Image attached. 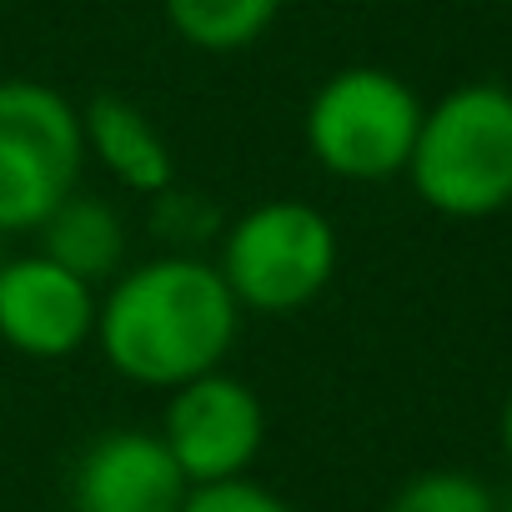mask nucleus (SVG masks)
<instances>
[{"label": "nucleus", "mask_w": 512, "mask_h": 512, "mask_svg": "<svg viewBox=\"0 0 512 512\" xmlns=\"http://www.w3.org/2000/svg\"><path fill=\"white\" fill-rule=\"evenodd\" d=\"M337 226L302 196L246 206L216 236V272L241 312L287 317L312 307L337 277Z\"/></svg>", "instance_id": "nucleus-3"}, {"label": "nucleus", "mask_w": 512, "mask_h": 512, "mask_svg": "<svg viewBox=\"0 0 512 512\" xmlns=\"http://www.w3.org/2000/svg\"><path fill=\"white\" fill-rule=\"evenodd\" d=\"M191 482L156 427L96 432L66 477L71 512H181Z\"/></svg>", "instance_id": "nucleus-8"}, {"label": "nucleus", "mask_w": 512, "mask_h": 512, "mask_svg": "<svg viewBox=\"0 0 512 512\" xmlns=\"http://www.w3.org/2000/svg\"><path fill=\"white\" fill-rule=\"evenodd\" d=\"M497 512H512V492H507V497H502V502H497Z\"/></svg>", "instance_id": "nucleus-15"}, {"label": "nucleus", "mask_w": 512, "mask_h": 512, "mask_svg": "<svg viewBox=\"0 0 512 512\" xmlns=\"http://www.w3.org/2000/svg\"><path fill=\"white\" fill-rule=\"evenodd\" d=\"M41 246L51 262H61L66 272H76L91 287H106L121 267H126V221L111 201L91 196V191H71L41 226H36Z\"/></svg>", "instance_id": "nucleus-10"}, {"label": "nucleus", "mask_w": 512, "mask_h": 512, "mask_svg": "<svg viewBox=\"0 0 512 512\" xmlns=\"http://www.w3.org/2000/svg\"><path fill=\"white\" fill-rule=\"evenodd\" d=\"M156 432L191 487L231 482V477H251V462L262 457L267 407L251 382H241L226 367H211L166 392V412Z\"/></svg>", "instance_id": "nucleus-6"}, {"label": "nucleus", "mask_w": 512, "mask_h": 512, "mask_svg": "<svg viewBox=\"0 0 512 512\" xmlns=\"http://www.w3.org/2000/svg\"><path fill=\"white\" fill-rule=\"evenodd\" d=\"M161 11L176 41H186L191 51L236 56V51H251L282 21L287 0H161Z\"/></svg>", "instance_id": "nucleus-11"}, {"label": "nucleus", "mask_w": 512, "mask_h": 512, "mask_svg": "<svg viewBox=\"0 0 512 512\" xmlns=\"http://www.w3.org/2000/svg\"><path fill=\"white\" fill-rule=\"evenodd\" d=\"M241 337V307L216 262L196 251H161L121 267L101 287L96 347L106 367L136 387L171 392L211 367H226Z\"/></svg>", "instance_id": "nucleus-1"}, {"label": "nucleus", "mask_w": 512, "mask_h": 512, "mask_svg": "<svg viewBox=\"0 0 512 512\" xmlns=\"http://www.w3.org/2000/svg\"><path fill=\"white\" fill-rule=\"evenodd\" d=\"M0 262H6V236H0Z\"/></svg>", "instance_id": "nucleus-16"}, {"label": "nucleus", "mask_w": 512, "mask_h": 512, "mask_svg": "<svg viewBox=\"0 0 512 512\" xmlns=\"http://www.w3.org/2000/svg\"><path fill=\"white\" fill-rule=\"evenodd\" d=\"M382 512H497L492 487L477 472L462 467H427L417 477H407Z\"/></svg>", "instance_id": "nucleus-12"}, {"label": "nucleus", "mask_w": 512, "mask_h": 512, "mask_svg": "<svg viewBox=\"0 0 512 512\" xmlns=\"http://www.w3.org/2000/svg\"><path fill=\"white\" fill-rule=\"evenodd\" d=\"M417 91L387 66H342L332 71L302 116L312 161L337 181H392L407 171L417 126Z\"/></svg>", "instance_id": "nucleus-4"}, {"label": "nucleus", "mask_w": 512, "mask_h": 512, "mask_svg": "<svg viewBox=\"0 0 512 512\" xmlns=\"http://www.w3.org/2000/svg\"><path fill=\"white\" fill-rule=\"evenodd\" d=\"M101 287L81 282L46 251L0 262V342L31 362H66L96 337Z\"/></svg>", "instance_id": "nucleus-7"}, {"label": "nucleus", "mask_w": 512, "mask_h": 512, "mask_svg": "<svg viewBox=\"0 0 512 512\" xmlns=\"http://www.w3.org/2000/svg\"><path fill=\"white\" fill-rule=\"evenodd\" d=\"M81 171V106L51 81H0V236L36 231L71 191H81Z\"/></svg>", "instance_id": "nucleus-5"}, {"label": "nucleus", "mask_w": 512, "mask_h": 512, "mask_svg": "<svg viewBox=\"0 0 512 512\" xmlns=\"http://www.w3.org/2000/svg\"><path fill=\"white\" fill-rule=\"evenodd\" d=\"M81 141H86V161H96L131 196L151 201L166 186H176V156H171L166 136L126 96H111V91L91 96L81 106Z\"/></svg>", "instance_id": "nucleus-9"}, {"label": "nucleus", "mask_w": 512, "mask_h": 512, "mask_svg": "<svg viewBox=\"0 0 512 512\" xmlns=\"http://www.w3.org/2000/svg\"><path fill=\"white\" fill-rule=\"evenodd\" d=\"M181 512H302L297 502H287L282 492L251 482V477H231V482H206L191 487Z\"/></svg>", "instance_id": "nucleus-13"}, {"label": "nucleus", "mask_w": 512, "mask_h": 512, "mask_svg": "<svg viewBox=\"0 0 512 512\" xmlns=\"http://www.w3.org/2000/svg\"><path fill=\"white\" fill-rule=\"evenodd\" d=\"M497 437H502V452L512 457V392H507V402H502V417H497Z\"/></svg>", "instance_id": "nucleus-14"}, {"label": "nucleus", "mask_w": 512, "mask_h": 512, "mask_svg": "<svg viewBox=\"0 0 512 512\" xmlns=\"http://www.w3.org/2000/svg\"><path fill=\"white\" fill-rule=\"evenodd\" d=\"M412 191L452 221H482L512 206V91L497 81L452 86L422 111Z\"/></svg>", "instance_id": "nucleus-2"}]
</instances>
